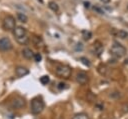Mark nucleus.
I'll return each mask as SVG.
<instances>
[{
  "label": "nucleus",
  "mask_w": 128,
  "mask_h": 119,
  "mask_svg": "<svg viewBox=\"0 0 128 119\" xmlns=\"http://www.w3.org/2000/svg\"><path fill=\"white\" fill-rule=\"evenodd\" d=\"M22 55H23V57H24V58H26V59L30 60V59H32V58H33L34 53L32 52V50H31V49H29V48H24V49L22 50Z\"/></svg>",
  "instance_id": "9d476101"
},
{
  "label": "nucleus",
  "mask_w": 128,
  "mask_h": 119,
  "mask_svg": "<svg viewBox=\"0 0 128 119\" xmlns=\"http://www.w3.org/2000/svg\"><path fill=\"white\" fill-rule=\"evenodd\" d=\"M17 19H18V21H20L22 23H26L28 21V17L24 13H22V12L17 13Z\"/></svg>",
  "instance_id": "f8f14e48"
},
{
  "label": "nucleus",
  "mask_w": 128,
  "mask_h": 119,
  "mask_svg": "<svg viewBox=\"0 0 128 119\" xmlns=\"http://www.w3.org/2000/svg\"><path fill=\"white\" fill-rule=\"evenodd\" d=\"M117 36L121 39H125L128 37V32L127 31H124V30H119L118 33H117Z\"/></svg>",
  "instance_id": "dca6fc26"
},
{
  "label": "nucleus",
  "mask_w": 128,
  "mask_h": 119,
  "mask_svg": "<svg viewBox=\"0 0 128 119\" xmlns=\"http://www.w3.org/2000/svg\"><path fill=\"white\" fill-rule=\"evenodd\" d=\"M33 58H34V60H35L36 62H40L41 59H42V56H41L40 53H35V54L33 55Z\"/></svg>",
  "instance_id": "a211bd4d"
},
{
  "label": "nucleus",
  "mask_w": 128,
  "mask_h": 119,
  "mask_svg": "<svg viewBox=\"0 0 128 119\" xmlns=\"http://www.w3.org/2000/svg\"><path fill=\"white\" fill-rule=\"evenodd\" d=\"M103 50H104V48H103V45L100 43V42H95L94 44H93V52H94V54L96 55V56H100L101 55V53L103 52Z\"/></svg>",
  "instance_id": "1a4fd4ad"
},
{
  "label": "nucleus",
  "mask_w": 128,
  "mask_h": 119,
  "mask_svg": "<svg viewBox=\"0 0 128 119\" xmlns=\"http://www.w3.org/2000/svg\"><path fill=\"white\" fill-rule=\"evenodd\" d=\"M80 60L82 61L83 64H85V65H87V66H90V62H89V60H88L87 58H85V57H81Z\"/></svg>",
  "instance_id": "6ab92c4d"
},
{
  "label": "nucleus",
  "mask_w": 128,
  "mask_h": 119,
  "mask_svg": "<svg viewBox=\"0 0 128 119\" xmlns=\"http://www.w3.org/2000/svg\"><path fill=\"white\" fill-rule=\"evenodd\" d=\"M71 67H69L68 65H64V64H60L55 68V73L57 76L64 78V79H68L71 76Z\"/></svg>",
  "instance_id": "20e7f679"
},
{
  "label": "nucleus",
  "mask_w": 128,
  "mask_h": 119,
  "mask_svg": "<svg viewBox=\"0 0 128 119\" xmlns=\"http://www.w3.org/2000/svg\"><path fill=\"white\" fill-rule=\"evenodd\" d=\"M16 26V21L15 18L12 15H7L5 16V18L3 19L2 22V27L5 31H13V29Z\"/></svg>",
  "instance_id": "39448f33"
},
{
  "label": "nucleus",
  "mask_w": 128,
  "mask_h": 119,
  "mask_svg": "<svg viewBox=\"0 0 128 119\" xmlns=\"http://www.w3.org/2000/svg\"><path fill=\"white\" fill-rule=\"evenodd\" d=\"M65 83H59V85H58V88L60 89V90H62V89H64L65 88Z\"/></svg>",
  "instance_id": "412c9836"
},
{
  "label": "nucleus",
  "mask_w": 128,
  "mask_h": 119,
  "mask_svg": "<svg viewBox=\"0 0 128 119\" xmlns=\"http://www.w3.org/2000/svg\"><path fill=\"white\" fill-rule=\"evenodd\" d=\"M85 6L86 7H89V2H85Z\"/></svg>",
  "instance_id": "5701e85b"
},
{
  "label": "nucleus",
  "mask_w": 128,
  "mask_h": 119,
  "mask_svg": "<svg viewBox=\"0 0 128 119\" xmlns=\"http://www.w3.org/2000/svg\"><path fill=\"white\" fill-rule=\"evenodd\" d=\"M45 107V103L44 100L41 97H35L32 99L31 101V112L34 115H38L40 114Z\"/></svg>",
  "instance_id": "f03ea898"
},
{
  "label": "nucleus",
  "mask_w": 128,
  "mask_h": 119,
  "mask_svg": "<svg viewBox=\"0 0 128 119\" xmlns=\"http://www.w3.org/2000/svg\"><path fill=\"white\" fill-rule=\"evenodd\" d=\"M122 111L124 112V113H126V112H128V104H124L123 105V107H122Z\"/></svg>",
  "instance_id": "aec40b11"
},
{
  "label": "nucleus",
  "mask_w": 128,
  "mask_h": 119,
  "mask_svg": "<svg viewBox=\"0 0 128 119\" xmlns=\"http://www.w3.org/2000/svg\"><path fill=\"white\" fill-rule=\"evenodd\" d=\"M76 81L80 84V85H85L87 82H88V75L83 72V71H80L76 74Z\"/></svg>",
  "instance_id": "0eeeda50"
},
{
  "label": "nucleus",
  "mask_w": 128,
  "mask_h": 119,
  "mask_svg": "<svg viewBox=\"0 0 128 119\" xmlns=\"http://www.w3.org/2000/svg\"><path fill=\"white\" fill-rule=\"evenodd\" d=\"M15 74H16L17 77H24V76H26V75L29 74V70L27 68H25V67L18 66L15 69Z\"/></svg>",
  "instance_id": "6e6552de"
},
{
  "label": "nucleus",
  "mask_w": 128,
  "mask_h": 119,
  "mask_svg": "<svg viewBox=\"0 0 128 119\" xmlns=\"http://www.w3.org/2000/svg\"><path fill=\"white\" fill-rule=\"evenodd\" d=\"M110 54H111V56H113L116 59L122 58L126 54V48L123 45H121L120 43L114 42V44L110 48Z\"/></svg>",
  "instance_id": "7ed1b4c3"
},
{
  "label": "nucleus",
  "mask_w": 128,
  "mask_h": 119,
  "mask_svg": "<svg viewBox=\"0 0 128 119\" xmlns=\"http://www.w3.org/2000/svg\"><path fill=\"white\" fill-rule=\"evenodd\" d=\"M13 105L15 106V108H21V107H23L25 105V101H24V99H22L20 97H17L13 101Z\"/></svg>",
  "instance_id": "9b49d317"
},
{
  "label": "nucleus",
  "mask_w": 128,
  "mask_h": 119,
  "mask_svg": "<svg viewBox=\"0 0 128 119\" xmlns=\"http://www.w3.org/2000/svg\"><path fill=\"white\" fill-rule=\"evenodd\" d=\"M72 119H90V117L86 113H78V114H75Z\"/></svg>",
  "instance_id": "4468645a"
},
{
  "label": "nucleus",
  "mask_w": 128,
  "mask_h": 119,
  "mask_svg": "<svg viewBox=\"0 0 128 119\" xmlns=\"http://www.w3.org/2000/svg\"><path fill=\"white\" fill-rule=\"evenodd\" d=\"M82 34H83V37H84L85 40H89L92 37V33L90 31H83Z\"/></svg>",
  "instance_id": "f3484780"
},
{
  "label": "nucleus",
  "mask_w": 128,
  "mask_h": 119,
  "mask_svg": "<svg viewBox=\"0 0 128 119\" xmlns=\"http://www.w3.org/2000/svg\"><path fill=\"white\" fill-rule=\"evenodd\" d=\"M38 1H39L40 3H43V0H38Z\"/></svg>",
  "instance_id": "b1692460"
},
{
  "label": "nucleus",
  "mask_w": 128,
  "mask_h": 119,
  "mask_svg": "<svg viewBox=\"0 0 128 119\" xmlns=\"http://www.w3.org/2000/svg\"><path fill=\"white\" fill-rule=\"evenodd\" d=\"M48 7H49L53 12H57V11L59 10L58 4H57L56 2H54V1H50V2L48 3Z\"/></svg>",
  "instance_id": "ddd939ff"
},
{
  "label": "nucleus",
  "mask_w": 128,
  "mask_h": 119,
  "mask_svg": "<svg viewBox=\"0 0 128 119\" xmlns=\"http://www.w3.org/2000/svg\"><path fill=\"white\" fill-rule=\"evenodd\" d=\"M13 48L12 42L8 37H2L0 38V51L6 52Z\"/></svg>",
  "instance_id": "423d86ee"
},
{
  "label": "nucleus",
  "mask_w": 128,
  "mask_h": 119,
  "mask_svg": "<svg viewBox=\"0 0 128 119\" xmlns=\"http://www.w3.org/2000/svg\"><path fill=\"white\" fill-rule=\"evenodd\" d=\"M49 81H50V78L48 75H43L40 77V83L43 85H47L49 83Z\"/></svg>",
  "instance_id": "2eb2a0df"
},
{
  "label": "nucleus",
  "mask_w": 128,
  "mask_h": 119,
  "mask_svg": "<svg viewBox=\"0 0 128 119\" xmlns=\"http://www.w3.org/2000/svg\"><path fill=\"white\" fill-rule=\"evenodd\" d=\"M13 35L16 39V41L21 44V45H26L29 41V37H28V33L27 30L23 27V26H15V28L13 29Z\"/></svg>",
  "instance_id": "f257e3e1"
},
{
  "label": "nucleus",
  "mask_w": 128,
  "mask_h": 119,
  "mask_svg": "<svg viewBox=\"0 0 128 119\" xmlns=\"http://www.w3.org/2000/svg\"><path fill=\"white\" fill-rule=\"evenodd\" d=\"M101 1H102V2H104V3H108L110 0H101Z\"/></svg>",
  "instance_id": "4be33fe9"
}]
</instances>
